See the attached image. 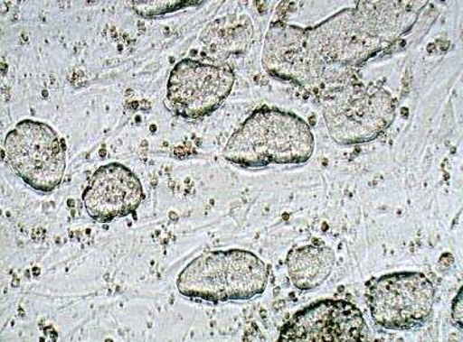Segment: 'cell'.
<instances>
[{
	"mask_svg": "<svg viewBox=\"0 0 463 342\" xmlns=\"http://www.w3.org/2000/svg\"><path fill=\"white\" fill-rule=\"evenodd\" d=\"M4 153L15 175L36 192L51 193L63 182L65 143L47 123L19 122L6 135Z\"/></svg>",
	"mask_w": 463,
	"mask_h": 342,
	"instance_id": "5b68a950",
	"label": "cell"
},
{
	"mask_svg": "<svg viewBox=\"0 0 463 342\" xmlns=\"http://www.w3.org/2000/svg\"><path fill=\"white\" fill-rule=\"evenodd\" d=\"M330 138L338 145L373 142L390 129L396 117V102L388 90L363 85L357 79L318 97Z\"/></svg>",
	"mask_w": 463,
	"mask_h": 342,
	"instance_id": "277c9868",
	"label": "cell"
},
{
	"mask_svg": "<svg viewBox=\"0 0 463 342\" xmlns=\"http://www.w3.org/2000/svg\"><path fill=\"white\" fill-rule=\"evenodd\" d=\"M336 254L329 246L308 245L289 251L288 274L293 286L303 291L316 290L332 275Z\"/></svg>",
	"mask_w": 463,
	"mask_h": 342,
	"instance_id": "30bf717a",
	"label": "cell"
},
{
	"mask_svg": "<svg viewBox=\"0 0 463 342\" xmlns=\"http://www.w3.org/2000/svg\"><path fill=\"white\" fill-rule=\"evenodd\" d=\"M369 339L361 310L345 300H321L298 311L284 325L279 341L357 342Z\"/></svg>",
	"mask_w": 463,
	"mask_h": 342,
	"instance_id": "ba28073f",
	"label": "cell"
},
{
	"mask_svg": "<svg viewBox=\"0 0 463 342\" xmlns=\"http://www.w3.org/2000/svg\"><path fill=\"white\" fill-rule=\"evenodd\" d=\"M365 298L376 325L409 331L423 327L431 317L436 290L420 272H392L369 280Z\"/></svg>",
	"mask_w": 463,
	"mask_h": 342,
	"instance_id": "8992f818",
	"label": "cell"
},
{
	"mask_svg": "<svg viewBox=\"0 0 463 342\" xmlns=\"http://www.w3.org/2000/svg\"><path fill=\"white\" fill-rule=\"evenodd\" d=\"M234 82L230 66L182 60L169 74L167 108L188 121L209 116L230 97Z\"/></svg>",
	"mask_w": 463,
	"mask_h": 342,
	"instance_id": "52a82bcc",
	"label": "cell"
},
{
	"mask_svg": "<svg viewBox=\"0 0 463 342\" xmlns=\"http://www.w3.org/2000/svg\"><path fill=\"white\" fill-rule=\"evenodd\" d=\"M270 270L250 251L231 249L202 254L181 271L177 291L208 303L240 302L262 295Z\"/></svg>",
	"mask_w": 463,
	"mask_h": 342,
	"instance_id": "3957f363",
	"label": "cell"
},
{
	"mask_svg": "<svg viewBox=\"0 0 463 342\" xmlns=\"http://www.w3.org/2000/svg\"><path fill=\"white\" fill-rule=\"evenodd\" d=\"M184 2H135L134 8L140 15L152 16L166 14L176 10L177 5H182Z\"/></svg>",
	"mask_w": 463,
	"mask_h": 342,
	"instance_id": "8fae6325",
	"label": "cell"
},
{
	"mask_svg": "<svg viewBox=\"0 0 463 342\" xmlns=\"http://www.w3.org/2000/svg\"><path fill=\"white\" fill-rule=\"evenodd\" d=\"M452 319L454 325L462 331L463 307H462V290L458 291L456 299L453 300Z\"/></svg>",
	"mask_w": 463,
	"mask_h": 342,
	"instance_id": "7c38bea8",
	"label": "cell"
},
{
	"mask_svg": "<svg viewBox=\"0 0 463 342\" xmlns=\"http://www.w3.org/2000/svg\"><path fill=\"white\" fill-rule=\"evenodd\" d=\"M81 198L90 217L109 224L137 211L145 193L139 177L130 168L110 162L95 171Z\"/></svg>",
	"mask_w": 463,
	"mask_h": 342,
	"instance_id": "9c48e42d",
	"label": "cell"
},
{
	"mask_svg": "<svg viewBox=\"0 0 463 342\" xmlns=\"http://www.w3.org/2000/svg\"><path fill=\"white\" fill-rule=\"evenodd\" d=\"M316 150L311 126L298 115L260 106L247 117L227 142L222 156L245 169L298 166Z\"/></svg>",
	"mask_w": 463,
	"mask_h": 342,
	"instance_id": "7a4b0ae2",
	"label": "cell"
},
{
	"mask_svg": "<svg viewBox=\"0 0 463 342\" xmlns=\"http://www.w3.org/2000/svg\"><path fill=\"white\" fill-rule=\"evenodd\" d=\"M425 4L359 2L311 28L271 23L263 68L276 79L320 97L354 80L358 66L399 42L415 26Z\"/></svg>",
	"mask_w": 463,
	"mask_h": 342,
	"instance_id": "6da1fadb",
	"label": "cell"
}]
</instances>
